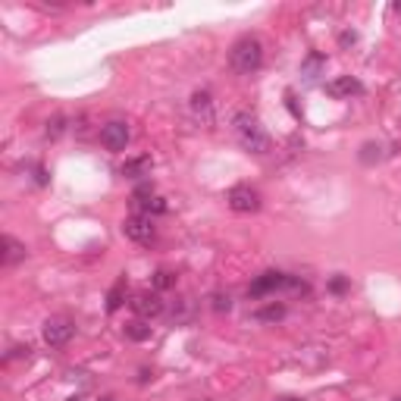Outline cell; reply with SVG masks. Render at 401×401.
Segmentation results:
<instances>
[{"mask_svg": "<svg viewBox=\"0 0 401 401\" xmlns=\"http://www.w3.org/2000/svg\"><path fill=\"white\" fill-rule=\"evenodd\" d=\"M254 317L260 320V323H276V320H282V317H285V304H276V301H273V304L260 307V310H257Z\"/></svg>", "mask_w": 401, "mask_h": 401, "instance_id": "obj_13", "label": "cell"}, {"mask_svg": "<svg viewBox=\"0 0 401 401\" xmlns=\"http://www.w3.org/2000/svg\"><path fill=\"white\" fill-rule=\"evenodd\" d=\"M276 288H301V292H304V285H301V282H294L292 276H285V273H276V269H269V273L257 276V279L251 282L248 294H251V298H263V294H273Z\"/></svg>", "mask_w": 401, "mask_h": 401, "instance_id": "obj_3", "label": "cell"}, {"mask_svg": "<svg viewBox=\"0 0 401 401\" xmlns=\"http://www.w3.org/2000/svg\"><path fill=\"white\" fill-rule=\"evenodd\" d=\"M123 235L132 238V242H138V244L154 242V235H157L154 219L144 217V213H135V217H129V219L123 223Z\"/></svg>", "mask_w": 401, "mask_h": 401, "instance_id": "obj_5", "label": "cell"}, {"mask_svg": "<svg viewBox=\"0 0 401 401\" xmlns=\"http://www.w3.org/2000/svg\"><path fill=\"white\" fill-rule=\"evenodd\" d=\"M226 200H229V207L235 213H254V210H260V191H257L254 185H248V182H242V185H232L229 194H226Z\"/></svg>", "mask_w": 401, "mask_h": 401, "instance_id": "obj_4", "label": "cell"}, {"mask_svg": "<svg viewBox=\"0 0 401 401\" xmlns=\"http://www.w3.org/2000/svg\"><path fill=\"white\" fill-rule=\"evenodd\" d=\"M329 288H332V292H345V288H348V279H342V276H336Z\"/></svg>", "mask_w": 401, "mask_h": 401, "instance_id": "obj_20", "label": "cell"}, {"mask_svg": "<svg viewBox=\"0 0 401 401\" xmlns=\"http://www.w3.org/2000/svg\"><path fill=\"white\" fill-rule=\"evenodd\" d=\"M25 254H29V251H25L22 242H16L13 235H3V254H0L3 267H16L19 260H25Z\"/></svg>", "mask_w": 401, "mask_h": 401, "instance_id": "obj_10", "label": "cell"}, {"mask_svg": "<svg viewBox=\"0 0 401 401\" xmlns=\"http://www.w3.org/2000/svg\"><path fill=\"white\" fill-rule=\"evenodd\" d=\"M72 336H75V326H72V320H66V317H54L44 323V342H47L50 348H63Z\"/></svg>", "mask_w": 401, "mask_h": 401, "instance_id": "obj_7", "label": "cell"}, {"mask_svg": "<svg viewBox=\"0 0 401 401\" xmlns=\"http://www.w3.org/2000/svg\"><path fill=\"white\" fill-rule=\"evenodd\" d=\"M63 123H66L63 116H54V119L47 123V132H44V135H47V138H60V135H63V129H66Z\"/></svg>", "mask_w": 401, "mask_h": 401, "instance_id": "obj_18", "label": "cell"}, {"mask_svg": "<svg viewBox=\"0 0 401 401\" xmlns=\"http://www.w3.org/2000/svg\"><path fill=\"white\" fill-rule=\"evenodd\" d=\"M69 401H85V398H79V395H75V398H69Z\"/></svg>", "mask_w": 401, "mask_h": 401, "instance_id": "obj_21", "label": "cell"}, {"mask_svg": "<svg viewBox=\"0 0 401 401\" xmlns=\"http://www.w3.org/2000/svg\"><path fill=\"white\" fill-rule=\"evenodd\" d=\"M132 310H135L141 320L160 317V313H163V301H160V294H157V292H141V294H135V301H132Z\"/></svg>", "mask_w": 401, "mask_h": 401, "instance_id": "obj_8", "label": "cell"}, {"mask_svg": "<svg viewBox=\"0 0 401 401\" xmlns=\"http://www.w3.org/2000/svg\"><path fill=\"white\" fill-rule=\"evenodd\" d=\"M129 138H132V132H129V125H125L123 119H113V123H107L104 129H100V144H104L107 150H113V154L125 150Z\"/></svg>", "mask_w": 401, "mask_h": 401, "instance_id": "obj_6", "label": "cell"}, {"mask_svg": "<svg viewBox=\"0 0 401 401\" xmlns=\"http://www.w3.org/2000/svg\"><path fill=\"white\" fill-rule=\"evenodd\" d=\"M148 173H150V157H135V160H125L123 166V175H129V179H144Z\"/></svg>", "mask_w": 401, "mask_h": 401, "instance_id": "obj_12", "label": "cell"}, {"mask_svg": "<svg viewBox=\"0 0 401 401\" xmlns=\"http://www.w3.org/2000/svg\"><path fill=\"white\" fill-rule=\"evenodd\" d=\"M213 307H217V310H229L232 298H229V294H217V298H213Z\"/></svg>", "mask_w": 401, "mask_h": 401, "instance_id": "obj_19", "label": "cell"}, {"mask_svg": "<svg viewBox=\"0 0 401 401\" xmlns=\"http://www.w3.org/2000/svg\"><path fill=\"white\" fill-rule=\"evenodd\" d=\"M326 91H329L332 97H354V94L363 91V85L357 79H351V75H342V79L329 81V85H326Z\"/></svg>", "mask_w": 401, "mask_h": 401, "instance_id": "obj_9", "label": "cell"}, {"mask_svg": "<svg viewBox=\"0 0 401 401\" xmlns=\"http://www.w3.org/2000/svg\"><path fill=\"white\" fill-rule=\"evenodd\" d=\"M125 336L135 338V342H144V338H150V326H144L141 320H132V323L125 326Z\"/></svg>", "mask_w": 401, "mask_h": 401, "instance_id": "obj_15", "label": "cell"}, {"mask_svg": "<svg viewBox=\"0 0 401 401\" xmlns=\"http://www.w3.org/2000/svg\"><path fill=\"white\" fill-rule=\"evenodd\" d=\"M282 401H298V398H282Z\"/></svg>", "mask_w": 401, "mask_h": 401, "instance_id": "obj_22", "label": "cell"}, {"mask_svg": "<svg viewBox=\"0 0 401 401\" xmlns=\"http://www.w3.org/2000/svg\"><path fill=\"white\" fill-rule=\"evenodd\" d=\"M229 63L238 75H254L263 66V44L257 35H242L229 50Z\"/></svg>", "mask_w": 401, "mask_h": 401, "instance_id": "obj_1", "label": "cell"}, {"mask_svg": "<svg viewBox=\"0 0 401 401\" xmlns=\"http://www.w3.org/2000/svg\"><path fill=\"white\" fill-rule=\"evenodd\" d=\"M191 110H194V116H200L204 123H210V119H213L210 91H194V94H191Z\"/></svg>", "mask_w": 401, "mask_h": 401, "instance_id": "obj_11", "label": "cell"}, {"mask_svg": "<svg viewBox=\"0 0 401 401\" xmlns=\"http://www.w3.org/2000/svg\"><path fill=\"white\" fill-rule=\"evenodd\" d=\"M232 125H235V135H238V141H242L244 150H251V154H267L269 150V138H267V132H263L260 119H257L254 113H235Z\"/></svg>", "mask_w": 401, "mask_h": 401, "instance_id": "obj_2", "label": "cell"}, {"mask_svg": "<svg viewBox=\"0 0 401 401\" xmlns=\"http://www.w3.org/2000/svg\"><path fill=\"white\" fill-rule=\"evenodd\" d=\"M379 157H382V148H379V144L367 141V144L361 148V160H363V163H373V160H379Z\"/></svg>", "mask_w": 401, "mask_h": 401, "instance_id": "obj_16", "label": "cell"}, {"mask_svg": "<svg viewBox=\"0 0 401 401\" xmlns=\"http://www.w3.org/2000/svg\"><path fill=\"white\" fill-rule=\"evenodd\" d=\"M123 298H125V279H116V285L110 288V294H107V310H119L123 307Z\"/></svg>", "mask_w": 401, "mask_h": 401, "instance_id": "obj_14", "label": "cell"}, {"mask_svg": "<svg viewBox=\"0 0 401 401\" xmlns=\"http://www.w3.org/2000/svg\"><path fill=\"white\" fill-rule=\"evenodd\" d=\"M154 285H157V288L175 285V273H169V269H157V273H154Z\"/></svg>", "mask_w": 401, "mask_h": 401, "instance_id": "obj_17", "label": "cell"}, {"mask_svg": "<svg viewBox=\"0 0 401 401\" xmlns=\"http://www.w3.org/2000/svg\"><path fill=\"white\" fill-rule=\"evenodd\" d=\"M392 401H401V398H392Z\"/></svg>", "mask_w": 401, "mask_h": 401, "instance_id": "obj_23", "label": "cell"}]
</instances>
